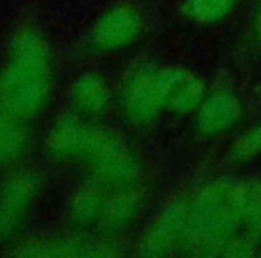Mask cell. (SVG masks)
<instances>
[{
  "instance_id": "obj_11",
  "label": "cell",
  "mask_w": 261,
  "mask_h": 258,
  "mask_svg": "<svg viewBox=\"0 0 261 258\" xmlns=\"http://www.w3.org/2000/svg\"><path fill=\"white\" fill-rule=\"evenodd\" d=\"M136 208H138V197L135 192H120L102 203L100 214H98L97 222L108 231H116L129 224V221L135 217Z\"/></svg>"
},
{
  "instance_id": "obj_18",
  "label": "cell",
  "mask_w": 261,
  "mask_h": 258,
  "mask_svg": "<svg viewBox=\"0 0 261 258\" xmlns=\"http://www.w3.org/2000/svg\"><path fill=\"white\" fill-rule=\"evenodd\" d=\"M256 31H257V34H259V38H261V11H259L257 20H256Z\"/></svg>"
},
{
  "instance_id": "obj_12",
  "label": "cell",
  "mask_w": 261,
  "mask_h": 258,
  "mask_svg": "<svg viewBox=\"0 0 261 258\" xmlns=\"http://www.w3.org/2000/svg\"><path fill=\"white\" fill-rule=\"evenodd\" d=\"M72 97L75 106L84 113L102 111L108 104V90L100 77L93 74H84L75 81L72 90Z\"/></svg>"
},
{
  "instance_id": "obj_17",
  "label": "cell",
  "mask_w": 261,
  "mask_h": 258,
  "mask_svg": "<svg viewBox=\"0 0 261 258\" xmlns=\"http://www.w3.org/2000/svg\"><path fill=\"white\" fill-rule=\"evenodd\" d=\"M254 253V240L252 237H234L225 242L222 247V254H229V256H249Z\"/></svg>"
},
{
  "instance_id": "obj_6",
  "label": "cell",
  "mask_w": 261,
  "mask_h": 258,
  "mask_svg": "<svg viewBox=\"0 0 261 258\" xmlns=\"http://www.w3.org/2000/svg\"><path fill=\"white\" fill-rule=\"evenodd\" d=\"M142 31L140 15L129 6H116L108 11L91 33V41L100 51H111L129 45Z\"/></svg>"
},
{
  "instance_id": "obj_9",
  "label": "cell",
  "mask_w": 261,
  "mask_h": 258,
  "mask_svg": "<svg viewBox=\"0 0 261 258\" xmlns=\"http://www.w3.org/2000/svg\"><path fill=\"white\" fill-rule=\"evenodd\" d=\"M186 204L175 203L167 208L163 215L145 233L142 242L143 254H165L175 242L185 237Z\"/></svg>"
},
{
  "instance_id": "obj_2",
  "label": "cell",
  "mask_w": 261,
  "mask_h": 258,
  "mask_svg": "<svg viewBox=\"0 0 261 258\" xmlns=\"http://www.w3.org/2000/svg\"><path fill=\"white\" fill-rule=\"evenodd\" d=\"M50 91V54L45 40L25 31L11 45L0 76V106L13 119L33 116L45 106Z\"/></svg>"
},
{
  "instance_id": "obj_15",
  "label": "cell",
  "mask_w": 261,
  "mask_h": 258,
  "mask_svg": "<svg viewBox=\"0 0 261 258\" xmlns=\"http://www.w3.org/2000/svg\"><path fill=\"white\" fill-rule=\"evenodd\" d=\"M234 4L236 0H188L186 2V13L199 22L211 24L218 22L225 15H229Z\"/></svg>"
},
{
  "instance_id": "obj_7",
  "label": "cell",
  "mask_w": 261,
  "mask_h": 258,
  "mask_svg": "<svg viewBox=\"0 0 261 258\" xmlns=\"http://www.w3.org/2000/svg\"><path fill=\"white\" fill-rule=\"evenodd\" d=\"M160 91L163 106L177 113H185L202 102L204 84L190 70L172 66L160 70Z\"/></svg>"
},
{
  "instance_id": "obj_8",
  "label": "cell",
  "mask_w": 261,
  "mask_h": 258,
  "mask_svg": "<svg viewBox=\"0 0 261 258\" xmlns=\"http://www.w3.org/2000/svg\"><path fill=\"white\" fill-rule=\"evenodd\" d=\"M242 116V104L232 91L220 90L206 99L200 106L199 127L204 135H222L231 129Z\"/></svg>"
},
{
  "instance_id": "obj_16",
  "label": "cell",
  "mask_w": 261,
  "mask_h": 258,
  "mask_svg": "<svg viewBox=\"0 0 261 258\" xmlns=\"http://www.w3.org/2000/svg\"><path fill=\"white\" fill-rule=\"evenodd\" d=\"M232 156L234 160H247L254 154L261 153V124L252 127L250 131L243 133L236 144L232 146Z\"/></svg>"
},
{
  "instance_id": "obj_4",
  "label": "cell",
  "mask_w": 261,
  "mask_h": 258,
  "mask_svg": "<svg viewBox=\"0 0 261 258\" xmlns=\"http://www.w3.org/2000/svg\"><path fill=\"white\" fill-rule=\"evenodd\" d=\"M120 102L127 119L149 122L163 106L160 91V70L142 65L127 74L120 90Z\"/></svg>"
},
{
  "instance_id": "obj_3",
  "label": "cell",
  "mask_w": 261,
  "mask_h": 258,
  "mask_svg": "<svg viewBox=\"0 0 261 258\" xmlns=\"http://www.w3.org/2000/svg\"><path fill=\"white\" fill-rule=\"evenodd\" d=\"M242 183L220 178L206 185L186 204V246L195 253L218 254L242 222Z\"/></svg>"
},
{
  "instance_id": "obj_13",
  "label": "cell",
  "mask_w": 261,
  "mask_h": 258,
  "mask_svg": "<svg viewBox=\"0 0 261 258\" xmlns=\"http://www.w3.org/2000/svg\"><path fill=\"white\" fill-rule=\"evenodd\" d=\"M25 133L9 115H0V167L16 160L25 149Z\"/></svg>"
},
{
  "instance_id": "obj_14",
  "label": "cell",
  "mask_w": 261,
  "mask_h": 258,
  "mask_svg": "<svg viewBox=\"0 0 261 258\" xmlns=\"http://www.w3.org/2000/svg\"><path fill=\"white\" fill-rule=\"evenodd\" d=\"M242 221L254 235H261V179L242 183Z\"/></svg>"
},
{
  "instance_id": "obj_1",
  "label": "cell",
  "mask_w": 261,
  "mask_h": 258,
  "mask_svg": "<svg viewBox=\"0 0 261 258\" xmlns=\"http://www.w3.org/2000/svg\"><path fill=\"white\" fill-rule=\"evenodd\" d=\"M48 149L61 160L84 163L100 181L129 185L138 176L135 156L113 133L79 120H61L48 135Z\"/></svg>"
},
{
  "instance_id": "obj_5",
  "label": "cell",
  "mask_w": 261,
  "mask_h": 258,
  "mask_svg": "<svg viewBox=\"0 0 261 258\" xmlns=\"http://www.w3.org/2000/svg\"><path fill=\"white\" fill-rule=\"evenodd\" d=\"M38 190L34 174H18L0 192V240H8L22 228Z\"/></svg>"
},
{
  "instance_id": "obj_10",
  "label": "cell",
  "mask_w": 261,
  "mask_h": 258,
  "mask_svg": "<svg viewBox=\"0 0 261 258\" xmlns=\"http://www.w3.org/2000/svg\"><path fill=\"white\" fill-rule=\"evenodd\" d=\"M20 254L29 256H104L113 254V249H106L104 244L83 239H48L40 242H31L29 247L20 251Z\"/></svg>"
}]
</instances>
